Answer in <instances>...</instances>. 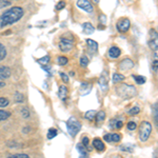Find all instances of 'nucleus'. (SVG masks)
I'll return each mask as SVG.
<instances>
[{
	"label": "nucleus",
	"instance_id": "1",
	"mask_svg": "<svg viewBox=\"0 0 158 158\" xmlns=\"http://www.w3.org/2000/svg\"><path fill=\"white\" fill-rule=\"evenodd\" d=\"M23 14H24L23 9L20 6H13L10 10H6L0 16V27H4L6 25L13 24L15 22L19 21L22 18Z\"/></svg>",
	"mask_w": 158,
	"mask_h": 158
},
{
	"label": "nucleus",
	"instance_id": "2",
	"mask_svg": "<svg viewBox=\"0 0 158 158\" xmlns=\"http://www.w3.org/2000/svg\"><path fill=\"white\" fill-rule=\"evenodd\" d=\"M116 93L122 99H130V98H133L134 96H136L137 90L133 85L122 83V85H118L116 88Z\"/></svg>",
	"mask_w": 158,
	"mask_h": 158
},
{
	"label": "nucleus",
	"instance_id": "3",
	"mask_svg": "<svg viewBox=\"0 0 158 158\" xmlns=\"http://www.w3.org/2000/svg\"><path fill=\"white\" fill-rule=\"evenodd\" d=\"M152 133V124L149 121H142L139 126L138 136L141 142L147 141L150 138V135Z\"/></svg>",
	"mask_w": 158,
	"mask_h": 158
},
{
	"label": "nucleus",
	"instance_id": "4",
	"mask_svg": "<svg viewBox=\"0 0 158 158\" xmlns=\"http://www.w3.org/2000/svg\"><path fill=\"white\" fill-rule=\"evenodd\" d=\"M67 130L71 136L75 137L76 134L81 130V123L76 118L71 117V118L68 119V121H67Z\"/></svg>",
	"mask_w": 158,
	"mask_h": 158
},
{
	"label": "nucleus",
	"instance_id": "5",
	"mask_svg": "<svg viewBox=\"0 0 158 158\" xmlns=\"http://www.w3.org/2000/svg\"><path fill=\"white\" fill-rule=\"evenodd\" d=\"M74 47V41L73 38H67V37H62L59 40V49L61 52L63 53H68L73 49Z\"/></svg>",
	"mask_w": 158,
	"mask_h": 158
},
{
	"label": "nucleus",
	"instance_id": "6",
	"mask_svg": "<svg viewBox=\"0 0 158 158\" xmlns=\"http://www.w3.org/2000/svg\"><path fill=\"white\" fill-rule=\"evenodd\" d=\"M149 47L153 51H158V33L155 30L150 31V39H149Z\"/></svg>",
	"mask_w": 158,
	"mask_h": 158
},
{
	"label": "nucleus",
	"instance_id": "7",
	"mask_svg": "<svg viewBox=\"0 0 158 158\" xmlns=\"http://www.w3.org/2000/svg\"><path fill=\"white\" fill-rule=\"evenodd\" d=\"M130 27H131V22H130V20L128 18H122V19H120L118 22H117V24H116L117 30H118L120 33L128 32L129 29H130Z\"/></svg>",
	"mask_w": 158,
	"mask_h": 158
},
{
	"label": "nucleus",
	"instance_id": "8",
	"mask_svg": "<svg viewBox=\"0 0 158 158\" xmlns=\"http://www.w3.org/2000/svg\"><path fill=\"white\" fill-rule=\"evenodd\" d=\"M108 82H109V75H108V71L104 70L102 73H101L100 77H99V86L102 91H106L108 89Z\"/></svg>",
	"mask_w": 158,
	"mask_h": 158
},
{
	"label": "nucleus",
	"instance_id": "9",
	"mask_svg": "<svg viewBox=\"0 0 158 158\" xmlns=\"http://www.w3.org/2000/svg\"><path fill=\"white\" fill-rule=\"evenodd\" d=\"M76 4H77L78 7H80L81 10H83V11L86 13H93L94 11L93 6H92L91 2L88 1V0H79Z\"/></svg>",
	"mask_w": 158,
	"mask_h": 158
},
{
	"label": "nucleus",
	"instance_id": "10",
	"mask_svg": "<svg viewBox=\"0 0 158 158\" xmlns=\"http://www.w3.org/2000/svg\"><path fill=\"white\" fill-rule=\"evenodd\" d=\"M134 67V62L132 61L130 58H126L119 63V69L121 71H128V70H131L132 68Z\"/></svg>",
	"mask_w": 158,
	"mask_h": 158
},
{
	"label": "nucleus",
	"instance_id": "11",
	"mask_svg": "<svg viewBox=\"0 0 158 158\" xmlns=\"http://www.w3.org/2000/svg\"><path fill=\"white\" fill-rule=\"evenodd\" d=\"M11 76V70L9 67H4V65H0V79H7Z\"/></svg>",
	"mask_w": 158,
	"mask_h": 158
},
{
	"label": "nucleus",
	"instance_id": "12",
	"mask_svg": "<svg viewBox=\"0 0 158 158\" xmlns=\"http://www.w3.org/2000/svg\"><path fill=\"white\" fill-rule=\"evenodd\" d=\"M93 147L95 148L98 152H103L104 150H106V146H104V143L101 141V139H99V138H95L93 140Z\"/></svg>",
	"mask_w": 158,
	"mask_h": 158
},
{
	"label": "nucleus",
	"instance_id": "13",
	"mask_svg": "<svg viewBox=\"0 0 158 158\" xmlns=\"http://www.w3.org/2000/svg\"><path fill=\"white\" fill-rule=\"evenodd\" d=\"M68 96V89L65 85H60L59 86V90H58V97H59L61 100L64 101L67 99Z\"/></svg>",
	"mask_w": 158,
	"mask_h": 158
},
{
	"label": "nucleus",
	"instance_id": "14",
	"mask_svg": "<svg viewBox=\"0 0 158 158\" xmlns=\"http://www.w3.org/2000/svg\"><path fill=\"white\" fill-rule=\"evenodd\" d=\"M86 44H88L89 50H90L92 53L97 52V50H98V44H97V42H96L95 40H93V39H88V40H86Z\"/></svg>",
	"mask_w": 158,
	"mask_h": 158
},
{
	"label": "nucleus",
	"instance_id": "15",
	"mask_svg": "<svg viewBox=\"0 0 158 158\" xmlns=\"http://www.w3.org/2000/svg\"><path fill=\"white\" fill-rule=\"evenodd\" d=\"M121 52L120 49H118L117 47H112L111 49L109 50V56L112 58H118L120 56Z\"/></svg>",
	"mask_w": 158,
	"mask_h": 158
},
{
	"label": "nucleus",
	"instance_id": "16",
	"mask_svg": "<svg viewBox=\"0 0 158 158\" xmlns=\"http://www.w3.org/2000/svg\"><path fill=\"white\" fill-rule=\"evenodd\" d=\"M152 113L153 117H154V123L156 126V128L158 129V103H154L152 106Z\"/></svg>",
	"mask_w": 158,
	"mask_h": 158
},
{
	"label": "nucleus",
	"instance_id": "17",
	"mask_svg": "<svg viewBox=\"0 0 158 158\" xmlns=\"http://www.w3.org/2000/svg\"><path fill=\"white\" fill-rule=\"evenodd\" d=\"M109 126L111 127L112 129H121L123 127V122L121 120H118V119H113L111 120V122L109 123Z\"/></svg>",
	"mask_w": 158,
	"mask_h": 158
},
{
	"label": "nucleus",
	"instance_id": "18",
	"mask_svg": "<svg viewBox=\"0 0 158 158\" xmlns=\"http://www.w3.org/2000/svg\"><path fill=\"white\" fill-rule=\"evenodd\" d=\"M82 29H83V32L85 33V34L90 35L92 34V33L94 32V27L92 25V23H90V22H85V23L82 24Z\"/></svg>",
	"mask_w": 158,
	"mask_h": 158
},
{
	"label": "nucleus",
	"instance_id": "19",
	"mask_svg": "<svg viewBox=\"0 0 158 158\" xmlns=\"http://www.w3.org/2000/svg\"><path fill=\"white\" fill-rule=\"evenodd\" d=\"M76 149H77V151L80 153V156H82V157H86V156H88L86 149L82 146V143H77V146H76Z\"/></svg>",
	"mask_w": 158,
	"mask_h": 158
},
{
	"label": "nucleus",
	"instance_id": "20",
	"mask_svg": "<svg viewBox=\"0 0 158 158\" xmlns=\"http://www.w3.org/2000/svg\"><path fill=\"white\" fill-rule=\"evenodd\" d=\"M133 79L135 80V82L138 83V85H143L144 82L147 81V79L144 76H140V75H133L132 76Z\"/></svg>",
	"mask_w": 158,
	"mask_h": 158
},
{
	"label": "nucleus",
	"instance_id": "21",
	"mask_svg": "<svg viewBox=\"0 0 158 158\" xmlns=\"http://www.w3.org/2000/svg\"><path fill=\"white\" fill-rule=\"evenodd\" d=\"M124 76L122 74H119V73H114L113 74V81L115 83H118V82H121V81L124 80Z\"/></svg>",
	"mask_w": 158,
	"mask_h": 158
},
{
	"label": "nucleus",
	"instance_id": "22",
	"mask_svg": "<svg viewBox=\"0 0 158 158\" xmlns=\"http://www.w3.org/2000/svg\"><path fill=\"white\" fill-rule=\"evenodd\" d=\"M95 118H96V121H97L98 123L99 122H102L104 119H106V112L100 111V112H98V113H96Z\"/></svg>",
	"mask_w": 158,
	"mask_h": 158
},
{
	"label": "nucleus",
	"instance_id": "23",
	"mask_svg": "<svg viewBox=\"0 0 158 158\" xmlns=\"http://www.w3.org/2000/svg\"><path fill=\"white\" fill-rule=\"evenodd\" d=\"M95 116H96V111H95V110H90V111H88L85 114V117L88 119V120H93V119L95 118Z\"/></svg>",
	"mask_w": 158,
	"mask_h": 158
},
{
	"label": "nucleus",
	"instance_id": "24",
	"mask_svg": "<svg viewBox=\"0 0 158 158\" xmlns=\"http://www.w3.org/2000/svg\"><path fill=\"white\" fill-rule=\"evenodd\" d=\"M120 150H122V151H126L128 153H133L134 151V146L131 143H128V144H123V146L120 147Z\"/></svg>",
	"mask_w": 158,
	"mask_h": 158
},
{
	"label": "nucleus",
	"instance_id": "25",
	"mask_svg": "<svg viewBox=\"0 0 158 158\" xmlns=\"http://www.w3.org/2000/svg\"><path fill=\"white\" fill-rule=\"evenodd\" d=\"M10 116H11V113H10V112L3 111V110H0V121L6 120Z\"/></svg>",
	"mask_w": 158,
	"mask_h": 158
},
{
	"label": "nucleus",
	"instance_id": "26",
	"mask_svg": "<svg viewBox=\"0 0 158 158\" xmlns=\"http://www.w3.org/2000/svg\"><path fill=\"white\" fill-rule=\"evenodd\" d=\"M152 68L154 71H157L158 70V55L154 54L153 55V58H152Z\"/></svg>",
	"mask_w": 158,
	"mask_h": 158
},
{
	"label": "nucleus",
	"instance_id": "27",
	"mask_svg": "<svg viewBox=\"0 0 158 158\" xmlns=\"http://www.w3.org/2000/svg\"><path fill=\"white\" fill-rule=\"evenodd\" d=\"M6 56V50L2 43H0V61L3 60Z\"/></svg>",
	"mask_w": 158,
	"mask_h": 158
},
{
	"label": "nucleus",
	"instance_id": "28",
	"mask_svg": "<svg viewBox=\"0 0 158 158\" xmlns=\"http://www.w3.org/2000/svg\"><path fill=\"white\" fill-rule=\"evenodd\" d=\"M14 99H15V101H16V102L21 103V102H23L24 97H23V95H22L21 93H19V92H17V93H15Z\"/></svg>",
	"mask_w": 158,
	"mask_h": 158
},
{
	"label": "nucleus",
	"instance_id": "29",
	"mask_svg": "<svg viewBox=\"0 0 158 158\" xmlns=\"http://www.w3.org/2000/svg\"><path fill=\"white\" fill-rule=\"evenodd\" d=\"M68 62H69V59L67 57H64V56H60V57H58V59H57V63L59 65H65Z\"/></svg>",
	"mask_w": 158,
	"mask_h": 158
},
{
	"label": "nucleus",
	"instance_id": "30",
	"mask_svg": "<svg viewBox=\"0 0 158 158\" xmlns=\"http://www.w3.org/2000/svg\"><path fill=\"white\" fill-rule=\"evenodd\" d=\"M140 113V109L138 108V106H133L132 109H130L128 111V114L129 115H137V114Z\"/></svg>",
	"mask_w": 158,
	"mask_h": 158
},
{
	"label": "nucleus",
	"instance_id": "31",
	"mask_svg": "<svg viewBox=\"0 0 158 158\" xmlns=\"http://www.w3.org/2000/svg\"><path fill=\"white\" fill-rule=\"evenodd\" d=\"M50 61V57L49 56H44V57L40 58V59H38V62L40 63V64L42 65V67H45V64H48Z\"/></svg>",
	"mask_w": 158,
	"mask_h": 158
},
{
	"label": "nucleus",
	"instance_id": "32",
	"mask_svg": "<svg viewBox=\"0 0 158 158\" xmlns=\"http://www.w3.org/2000/svg\"><path fill=\"white\" fill-rule=\"evenodd\" d=\"M79 62H80V65L82 68H85L86 65L89 64V58L86 57V56H82V57L80 58V61H79Z\"/></svg>",
	"mask_w": 158,
	"mask_h": 158
},
{
	"label": "nucleus",
	"instance_id": "33",
	"mask_svg": "<svg viewBox=\"0 0 158 158\" xmlns=\"http://www.w3.org/2000/svg\"><path fill=\"white\" fill-rule=\"evenodd\" d=\"M10 101L7 98H4V97H0V108H6V106H9Z\"/></svg>",
	"mask_w": 158,
	"mask_h": 158
},
{
	"label": "nucleus",
	"instance_id": "34",
	"mask_svg": "<svg viewBox=\"0 0 158 158\" xmlns=\"http://www.w3.org/2000/svg\"><path fill=\"white\" fill-rule=\"evenodd\" d=\"M55 136H57V130L51 129L50 131H49V133H48V138L52 139V138H54Z\"/></svg>",
	"mask_w": 158,
	"mask_h": 158
},
{
	"label": "nucleus",
	"instance_id": "35",
	"mask_svg": "<svg viewBox=\"0 0 158 158\" xmlns=\"http://www.w3.org/2000/svg\"><path fill=\"white\" fill-rule=\"evenodd\" d=\"M89 143H90V140H89V138L86 136H85L82 138V146L85 148H88V150H91V147L89 146Z\"/></svg>",
	"mask_w": 158,
	"mask_h": 158
},
{
	"label": "nucleus",
	"instance_id": "36",
	"mask_svg": "<svg viewBox=\"0 0 158 158\" xmlns=\"http://www.w3.org/2000/svg\"><path fill=\"white\" fill-rule=\"evenodd\" d=\"M7 158H30V156L27 154H14L9 156Z\"/></svg>",
	"mask_w": 158,
	"mask_h": 158
},
{
	"label": "nucleus",
	"instance_id": "37",
	"mask_svg": "<svg viewBox=\"0 0 158 158\" xmlns=\"http://www.w3.org/2000/svg\"><path fill=\"white\" fill-rule=\"evenodd\" d=\"M127 128H128L130 131H134V130L137 128V124L135 123L134 121H130V122H128V126H127Z\"/></svg>",
	"mask_w": 158,
	"mask_h": 158
},
{
	"label": "nucleus",
	"instance_id": "38",
	"mask_svg": "<svg viewBox=\"0 0 158 158\" xmlns=\"http://www.w3.org/2000/svg\"><path fill=\"white\" fill-rule=\"evenodd\" d=\"M21 115L23 118H27V117L30 116V112H29V110H27V108H23L21 110Z\"/></svg>",
	"mask_w": 158,
	"mask_h": 158
},
{
	"label": "nucleus",
	"instance_id": "39",
	"mask_svg": "<svg viewBox=\"0 0 158 158\" xmlns=\"http://www.w3.org/2000/svg\"><path fill=\"white\" fill-rule=\"evenodd\" d=\"M112 138H113V142H118L121 139L120 134H112Z\"/></svg>",
	"mask_w": 158,
	"mask_h": 158
},
{
	"label": "nucleus",
	"instance_id": "40",
	"mask_svg": "<svg viewBox=\"0 0 158 158\" xmlns=\"http://www.w3.org/2000/svg\"><path fill=\"white\" fill-rule=\"evenodd\" d=\"M64 6H65V2L60 1L59 3H57V6H56V10H57V11H60V10H62Z\"/></svg>",
	"mask_w": 158,
	"mask_h": 158
},
{
	"label": "nucleus",
	"instance_id": "41",
	"mask_svg": "<svg viewBox=\"0 0 158 158\" xmlns=\"http://www.w3.org/2000/svg\"><path fill=\"white\" fill-rule=\"evenodd\" d=\"M103 139L108 142H113V138H112V134H106L103 136Z\"/></svg>",
	"mask_w": 158,
	"mask_h": 158
},
{
	"label": "nucleus",
	"instance_id": "42",
	"mask_svg": "<svg viewBox=\"0 0 158 158\" xmlns=\"http://www.w3.org/2000/svg\"><path fill=\"white\" fill-rule=\"evenodd\" d=\"M59 75L61 76V79L63 80V82H69V76L67 75V74H64V73L61 72Z\"/></svg>",
	"mask_w": 158,
	"mask_h": 158
},
{
	"label": "nucleus",
	"instance_id": "43",
	"mask_svg": "<svg viewBox=\"0 0 158 158\" xmlns=\"http://www.w3.org/2000/svg\"><path fill=\"white\" fill-rule=\"evenodd\" d=\"M10 4H11V1H0V9L10 6Z\"/></svg>",
	"mask_w": 158,
	"mask_h": 158
},
{
	"label": "nucleus",
	"instance_id": "44",
	"mask_svg": "<svg viewBox=\"0 0 158 158\" xmlns=\"http://www.w3.org/2000/svg\"><path fill=\"white\" fill-rule=\"evenodd\" d=\"M4 85H6V83L4 82H0V88H3Z\"/></svg>",
	"mask_w": 158,
	"mask_h": 158
},
{
	"label": "nucleus",
	"instance_id": "45",
	"mask_svg": "<svg viewBox=\"0 0 158 158\" xmlns=\"http://www.w3.org/2000/svg\"><path fill=\"white\" fill-rule=\"evenodd\" d=\"M156 32H157V33H158V27H157V31H156Z\"/></svg>",
	"mask_w": 158,
	"mask_h": 158
}]
</instances>
